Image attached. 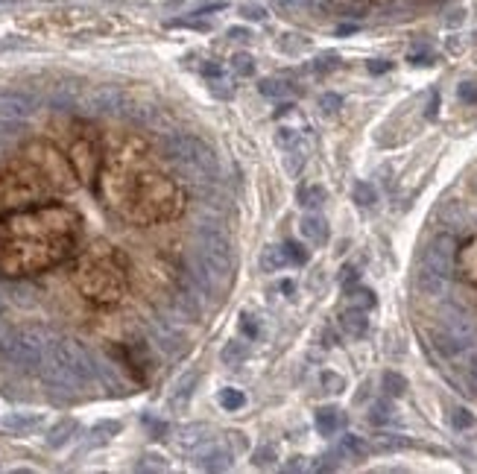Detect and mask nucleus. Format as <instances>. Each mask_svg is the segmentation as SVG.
<instances>
[{
	"label": "nucleus",
	"mask_w": 477,
	"mask_h": 474,
	"mask_svg": "<svg viewBox=\"0 0 477 474\" xmlns=\"http://www.w3.org/2000/svg\"><path fill=\"white\" fill-rule=\"evenodd\" d=\"M103 202L135 226H155L185 211V188L150 161V149L138 138L120 144L100 167Z\"/></svg>",
	"instance_id": "nucleus-1"
},
{
	"label": "nucleus",
	"mask_w": 477,
	"mask_h": 474,
	"mask_svg": "<svg viewBox=\"0 0 477 474\" xmlns=\"http://www.w3.org/2000/svg\"><path fill=\"white\" fill-rule=\"evenodd\" d=\"M79 240V214L68 205H35L0 220V272L32 276L65 260Z\"/></svg>",
	"instance_id": "nucleus-2"
},
{
	"label": "nucleus",
	"mask_w": 477,
	"mask_h": 474,
	"mask_svg": "<svg viewBox=\"0 0 477 474\" xmlns=\"http://www.w3.org/2000/svg\"><path fill=\"white\" fill-rule=\"evenodd\" d=\"M77 173L50 144H30L23 155L0 167V211H21L47 202L56 191H70Z\"/></svg>",
	"instance_id": "nucleus-3"
},
{
	"label": "nucleus",
	"mask_w": 477,
	"mask_h": 474,
	"mask_svg": "<svg viewBox=\"0 0 477 474\" xmlns=\"http://www.w3.org/2000/svg\"><path fill=\"white\" fill-rule=\"evenodd\" d=\"M126 264L117 249L97 243L73 267V284L97 305H115L126 293Z\"/></svg>",
	"instance_id": "nucleus-4"
},
{
	"label": "nucleus",
	"mask_w": 477,
	"mask_h": 474,
	"mask_svg": "<svg viewBox=\"0 0 477 474\" xmlns=\"http://www.w3.org/2000/svg\"><path fill=\"white\" fill-rule=\"evenodd\" d=\"M94 360L85 348L70 336H53L47 343V354L41 363V378L59 390H77L94 381Z\"/></svg>",
	"instance_id": "nucleus-5"
},
{
	"label": "nucleus",
	"mask_w": 477,
	"mask_h": 474,
	"mask_svg": "<svg viewBox=\"0 0 477 474\" xmlns=\"http://www.w3.org/2000/svg\"><path fill=\"white\" fill-rule=\"evenodd\" d=\"M164 155L173 161L176 167L191 173L193 179H214L217 176V155L205 141L193 138V135H170L164 141Z\"/></svg>",
	"instance_id": "nucleus-6"
},
{
	"label": "nucleus",
	"mask_w": 477,
	"mask_h": 474,
	"mask_svg": "<svg viewBox=\"0 0 477 474\" xmlns=\"http://www.w3.org/2000/svg\"><path fill=\"white\" fill-rule=\"evenodd\" d=\"M197 260L202 272L205 284L214 281H226L228 269H231V252H228V240L220 231H199V243H197Z\"/></svg>",
	"instance_id": "nucleus-7"
},
{
	"label": "nucleus",
	"mask_w": 477,
	"mask_h": 474,
	"mask_svg": "<svg viewBox=\"0 0 477 474\" xmlns=\"http://www.w3.org/2000/svg\"><path fill=\"white\" fill-rule=\"evenodd\" d=\"M35 111V99L15 88H0V117L3 120H23Z\"/></svg>",
	"instance_id": "nucleus-8"
},
{
	"label": "nucleus",
	"mask_w": 477,
	"mask_h": 474,
	"mask_svg": "<svg viewBox=\"0 0 477 474\" xmlns=\"http://www.w3.org/2000/svg\"><path fill=\"white\" fill-rule=\"evenodd\" d=\"M454 269H457V276L466 281V284H474L477 287V234L457 246Z\"/></svg>",
	"instance_id": "nucleus-9"
},
{
	"label": "nucleus",
	"mask_w": 477,
	"mask_h": 474,
	"mask_svg": "<svg viewBox=\"0 0 477 474\" xmlns=\"http://www.w3.org/2000/svg\"><path fill=\"white\" fill-rule=\"evenodd\" d=\"M454 255H457V249L451 252V240H448L445 234H439L436 240L427 246L425 267H431L434 272H439V276H448V264H454Z\"/></svg>",
	"instance_id": "nucleus-10"
},
{
	"label": "nucleus",
	"mask_w": 477,
	"mask_h": 474,
	"mask_svg": "<svg viewBox=\"0 0 477 474\" xmlns=\"http://www.w3.org/2000/svg\"><path fill=\"white\" fill-rule=\"evenodd\" d=\"M124 106H126V97L117 88H97L88 97V108L97 111V115H117V111H124Z\"/></svg>",
	"instance_id": "nucleus-11"
},
{
	"label": "nucleus",
	"mask_w": 477,
	"mask_h": 474,
	"mask_svg": "<svg viewBox=\"0 0 477 474\" xmlns=\"http://www.w3.org/2000/svg\"><path fill=\"white\" fill-rule=\"evenodd\" d=\"M340 328L346 336H351V340H363L366 334H369V316H366L363 307H346L340 314Z\"/></svg>",
	"instance_id": "nucleus-12"
},
{
	"label": "nucleus",
	"mask_w": 477,
	"mask_h": 474,
	"mask_svg": "<svg viewBox=\"0 0 477 474\" xmlns=\"http://www.w3.org/2000/svg\"><path fill=\"white\" fill-rule=\"evenodd\" d=\"M302 234L308 237L313 246H325L328 243V222L322 217H316V214H308L302 220Z\"/></svg>",
	"instance_id": "nucleus-13"
},
{
	"label": "nucleus",
	"mask_w": 477,
	"mask_h": 474,
	"mask_svg": "<svg viewBox=\"0 0 477 474\" xmlns=\"http://www.w3.org/2000/svg\"><path fill=\"white\" fill-rule=\"evenodd\" d=\"M342 428V413L337 407H320L316 410V430L322 436H334Z\"/></svg>",
	"instance_id": "nucleus-14"
},
{
	"label": "nucleus",
	"mask_w": 477,
	"mask_h": 474,
	"mask_svg": "<svg viewBox=\"0 0 477 474\" xmlns=\"http://www.w3.org/2000/svg\"><path fill=\"white\" fill-rule=\"evenodd\" d=\"M39 416H32V413H9L0 419V428L9 430V433H27L32 428H39Z\"/></svg>",
	"instance_id": "nucleus-15"
},
{
	"label": "nucleus",
	"mask_w": 477,
	"mask_h": 474,
	"mask_svg": "<svg viewBox=\"0 0 477 474\" xmlns=\"http://www.w3.org/2000/svg\"><path fill=\"white\" fill-rule=\"evenodd\" d=\"M287 264H290V260H287V252H284V243H281V246H266L261 252V269L264 272H278V269H284Z\"/></svg>",
	"instance_id": "nucleus-16"
},
{
	"label": "nucleus",
	"mask_w": 477,
	"mask_h": 474,
	"mask_svg": "<svg viewBox=\"0 0 477 474\" xmlns=\"http://www.w3.org/2000/svg\"><path fill=\"white\" fill-rule=\"evenodd\" d=\"M228 451H223V448H208V451H202L197 457V466L199 468H208V471H220V468H228Z\"/></svg>",
	"instance_id": "nucleus-17"
},
{
	"label": "nucleus",
	"mask_w": 477,
	"mask_h": 474,
	"mask_svg": "<svg viewBox=\"0 0 477 474\" xmlns=\"http://www.w3.org/2000/svg\"><path fill=\"white\" fill-rule=\"evenodd\" d=\"M246 354H249V348H246V343H240V340L226 343L223 352H220V357H223L226 366H240L243 360H246Z\"/></svg>",
	"instance_id": "nucleus-18"
},
{
	"label": "nucleus",
	"mask_w": 477,
	"mask_h": 474,
	"mask_svg": "<svg viewBox=\"0 0 477 474\" xmlns=\"http://www.w3.org/2000/svg\"><path fill=\"white\" fill-rule=\"evenodd\" d=\"M217 401L223 410H228V413H235V410H243L246 407V395H243L240 390H235V386H226V390H220Z\"/></svg>",
	"instance_id": "nucleus-19"
},
{
	"label": "nucleus",
	"mask_w": 477,
	"mask_h": 474,
	"mask_svg": "<svg viewBox=\"0 0 477 474\" xmlns=\"http://www.w3.org/2000/svg\"><path fill=\"white\" fill-rule=\"evenodd\" d=\"M349 302H351L354 307L372 310V307H375V293L369 290V287H363V284H354V287H349Z\"/></svg>",
	"instance_id": "nucleus-20"
},
{
	"label": "nucleus",
	"mask_w": 477,
	"mask_h": 474,
	"mask_svg": "<svg viewBox=\"0 0 477 474\" xmlns=\"http://www.w3.org/2000/svg\"><path fill=\"white\" fill-rule=\"evenodd\" d=\"M322 199H325V191L320 188V184H304V188H299V205L302 208H316V205H322Z\"/></svg>",
	"instance_id": "nucleus-21"
},
{
	"label": "nucleus",
	"mask_w": 477,
	"mask_h": 474,
	"mask_svg": "<svg viewBox=\"0 0 477 474\" xmlns=\"http://www.w3.org/2000/svg\"><path fill=\"white\" fill-rule=\"evenodd\" d=\"M77 430V421L73 419H65V421H59V425L50 430V439H47V445L56 448V445H65L70 439V433Z\"/></svg>",
	"instance_id": "nucleus-22"
},
{
	"label": "nucleus",
	"mask_w": 477,
	"mask_h": 474,
	"mask_svg": "<svg viewBox=\"0 0 477 474\" xmlns=\"http://www.w3.org/2000/svg\"><path fill=\"white\" fill-rule=\"evenodd\" d=\"M284 252H287V260H290V264L304 267V264L311 260V252L304 249V243H296V240H287V243H284Z\"/></svg>",
	"instance_id": "nucleus-23"
},
{
	"label": "nucleus",
	"mask_w": 477,
	"mask_h": 474,
	"mask_svg": "<svg viewBox=\"0 0 477 474\" xmlns=\"http://www.w3.org/2000/svg\"><path fill=\"white\" fill-rule=\"evenodd\" d=\"M384 392L393 395V398L405 395V392H407V381L401 378L398 372H387V375H384Z\"/></svg>",
	"instance_id": "nucleus-24"
},
{
	"label": "nucleus",
	"mask_w": 477,
	"mask_h": 474,
	"mask_svg": "<svg viewBox=\"0 0 477 474\" xmlns=\"http://www.w3.org/2000/svg\"><path fill=\"white\" fill-rule=\"evenodd\" d=\"M342 451H346V454H351L354 459H363V457H366V451H369V448H366V442L360 439V436H354V433H346V436H342Z\"/></svg>",
	"instance_id": "nucleus-25"
},
{
	"label": "nucleus",
	"mask_w": 477,
	"mask_h": 474,
	"mask_svg": "<svg viewBox=\"0 0 477 474\" xmlns=\"http://www.w3.org/2000/svg\"><path fill=\"white\" fill-rule=\"evenodd\" d=\"M354 202H358V205H375L378 202L375 184H369V182H358V184H354Z\"/></svg>",
	"instance_id": "nucleus-26"
},
{
	"label": "nucleus",
	"mask_w": 477,
	"mask_h": 474,
	"mask_svg": "<svg viewBox=\"0 0 477 474\" xmlns=\"http://www.w3.org/2000/svg\"><path fill=\"white\" fill-rule=\"evenodd\" d=\"M261 94L264 97H287L290 88L281 79H261Z\"/></svg>",
	"instance_id": "nucleus-27"
},
{
	"label": "nucleus",
	"mask_w": 477,
	"mask_h": 474,
	"mask_svg": "<svg viewBox=\"0 0 477 474\" xmlns=\"http://www.w3.org/2000/svg\"><path fill=\"white\" fill-rule=\"evenodd\" d=\"M231 68H235L237 77H252V73H255V59L246 56V53H237L235 61H231Z\"/></svg>",
	"instance_id": "nucleus-28"
},
{
	"label": "nucleus",
	"mask_w": 477,
	"mask_h": 474,
	"mask_svg": "<svg viewBox=\"0 0 477 474\" xmlns=\"http://www.w3.org/2000/svg\"><path fill=\"white\" fill-rule=\"evenodd\" d=\"M389 416H393V410H389V404H387V401H378V404H372V413H369V421H372V425H387Z\"/></svg>",
	"instance_id": "nucleus-29"
},
{
	"label": "nucleus",
	"mask_w": 477,
	"mask_h": 474,
	"mask_svg": "<svg viewBox=\"0 0 477 474\" xmlns=\"http://www.w3.org/2000/svg\"><path fill=\"white\" fill-rule=\"evenodd\" d=\"M320 108L325 111V115H337V108H342V97H337V94H322L320 97Z\"/></svg>",
	"instance_id": "nucleus-30"
},
{
	"label": "nucleus",
	"mask_w": 477,
	"mask_h": 474,
	"mask_svg": "<svg viewBox=\"0 0 477 474\" xmlns=\"http://www.w3.org/2000/svg\"><path fill=\"white\" fill-rule=\"evenodd\" d=\"M457 97L463 99V103L474 106V103H477V82H460V88H457Z\"/></svg>",
	"instance_id": "nucleus-31"
},
{
	"label": "nucleus",
	"mask_w": 477,
	"mask_h": 474,
	"mask_svg": "<svg viewBox=\"0 0 477 474\" xmlns=\"http://www.w3.org/2000/svg\"><path fill=\"white\" fill-rule=\"evenodd\" d=\"M451 425H454L457 430H466L474 425V416L469 413V410H454V416H451Z\"/></svg>",
	"instance_id": "nucleus-32"
},
{
	"label": "nucleus",
	"mask_w": 477,
	"mask_h": 474,
	"mask_svg": "<svg viewBox=\"0 0 477 474\" xmlns=\"http://www.w3.org/2000/svg\"><path fill=\"white\" fill-rule=\"evenodd\" d=\"M322 383L328 386V392H340L342 390V378H337L334 372H322Z\"/></svg>",
	"instance_id": "nucleus-33"
},
{
	"label": "nucleus",
	"mask_w": 477,
	"mask_h": 474,
	"mask_svg": "<svg viewBox=\"0 0 477 474\" xmlns=\"http://www.w3.org/2000/svg\"><path fill=\"white\" fill-rule=\"evenodd\" d=\"M340 284L346 287V290L358 284V269H354V267H346V269H342V272H340Z\"/></svg>",
	"instance_id": "nucleus-34"
},
{
	"label": "nucleus",
	"mask_w": 477,
	"mask_h": 474,
	"mask_svg": "<svg viewBox=\"0 0 477 474\" xmlns=\"http://www.w3.org/2000/svg\"><path fill=\"white\" fill-rule=\"evenodd\" d=\"M193 383H197V372H191V375L185 378V381H182L179 386H176V395H182V398H188L191 395V386Z\"/></svg>",
	"instance_id": "nucleus-35"
},
{
	"label": "nucleus",
	"mask_w": 477,
	"mask_h": 474,
	"mask_svg": "<svg viewBox=\"0 0 477 474\" xmlns=\"http://www.w3.org/2000/svg\"><path fill=\"white\" fill-rule=\"evenodd\" d=\"M296 138H299V132H293V129H278V144H281V146L296 144Z\"/></svg>",
	"instance_id": "nucleus-36"
},
{
	"label": "nucleus",
	"mask_w": 477,
	"mask_h": 474,
	"mask_svg": "<svg viewBox=\"0 0 477 474\" xmlns=\"http://www.w3.org/2000/svg\"><path fill=\"white\" fill-rule=\"evenodd\" d=\"M240 319H243V322H240L243 334H249V336H258V325H255V319H252V316H246V314H243Z\"/></svg>",
	"instance_id": "nucleus-37"
},
{
	"label": "nucleus",
	"mask_w": 477,
	"mask_h": 474,
	"mask_svg": "<svg viewBox=\"0 0 477 474\" xmlns=\"http://www.w3.org/2000/svg\"><path fill=\"white\" fill-rule=\"evenodd\" d=\"M369 70H372V73H384V70H389V61H381V59H378V61H369Z\"/></svg>",
	"instance_id": "nucleus-38"
},
{
	"label": "nucleus",
	"mask_w": 477,
	"mask_h": 474,
	"mask_svg": "<svg viewBox=\"0 0 477 474\" xmlns=\"http://www.w3.org/2000/svg\"><path fill=\"white\" fill-rule=\"evenodd\" d=\"M316 70H328V68H337V59L331 56V59H322V61H316V65H313Z\"/></svg>",
	"instance_id": "nucleus-39"
},
{
	"label": "nucleus",
	"mask_w": 477,
	"mask_h": 474,
	"mask_svg": "<svg viewBox=\"0 0 477 474\" xmlns=\"http://www.w3.org/2000/svg\"><path fill=\"white\" fill-rule=\"evenodd\" d=\"M243 15L252 18V21H261V18H264V12H261V9H243Z\"/></svg>",
	"instance_id": "nucleus-40"
},
{
	"label": "nucleus",
	"mask_w": 477,
	"mask_h": 474,
	"mask_svg": "<svg viewBox=\"0 0 477 474\" xmlns=\"http://www.w3.org/2000/svg\"><path fill=\"white\" fill-rule=\"evenodd\" d=\"M202 73L205 77H220V68L217 65H202Z\"/></svg>",
	"instance_id": "nucleus-41"
},
{
	"label": "nucleus",
	"mask_w": 477,
	"mask_h": 474,
	"mask_svg": "<svg viewBox=\"0 0 477 474\" xmlns=\"http://www.w3.org/2000/svg\"><path fill=\"white\" fill-rule=\"evenodd\" d=\"M354 30H358V27H349V23H346V27H340L337 32H340V35H349V32H354Z\"/></svg>",
	"instance_id": "nucleus-42"
},
{
	"label": "nucleus",
	"mask_w": 477,
	"mask_h": 474,
	"mask_svg": "<svg viewBox=\"0 0 477 474\" xmlns=\"http://www.w3.org/2000/svg\"><path fill=\"white\" fill-rule=\"evenodd\" d=\"M0 314H3V302H0Z\"/></svg>",
	"instance_id": "nucleus-43"
}]
</instances>
